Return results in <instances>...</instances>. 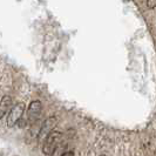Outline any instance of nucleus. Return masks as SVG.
Masks as SVG:
<instances>
[{
    "label": "nucleus",
    "instance_id": "obj_1",
    "mask_svg": "<svg viewBox=\"0 0 156 156\" xmlns=\"http://www.w3.org/2000/svg\"><path fill=\"white\" fill-rule=\"evenodd\" d=\"M61 140H62V134L60 133V132L53 130L44 141L42 153L46 154V155H53L55 153V150H56V148H58V146L60 144Z\"/></svg>",
    "mask_w": 156,
    "mask_h": 156
},
{
    "label": "nucleus",
    "instance_id": "obj_4",
    "mask_svg": "<svg viewBox=\"0 0 156 156\" xmlns=\"http://www.w3.org/2000/svg\"><path fill=\"white\" fill-rule=\"evenodd\" d=\"M41 112H42V105H41V102L39 100L32 101L30 107H28V120H30V122H31L32 125L35 123L40 119Z\"/></svg>",
    "mask_w": 156,
    "mask_h": 156
},
{
    "label": "nucleus",
    "instance_id": "obj_6",
    "mask_svg": "<svg viewBox=\"0 0 156 156\" xmlns=\"http://www.w3.org/2000/svg\"><path fill=\"white\" fill-rule=\"evenodd\" d=\"M156 6V0H148V7L153 8Z\"/></svg>",
    "mask_w": 156,
    "mask_h": 156
},
{
    "label": "nucleus",
    "instance_id": "obj_5",
    "mask_svg": "<svg viewBox=\"0 0 156 156\" xmlns=\"http://www.w3.org/2000/svg\"><path fill=\"white\" fill-rule=\"evenodd\" d=\"M12 105H13V100H12V98L8 96V95H5V96L0 100V120L11 110Z\"/></svg>",
    "mask_w": 156,
    "mask_h": 156
},
{
    "label": "nucleus",
    "instance_id": "obj_3",
    "mask_svg": "<svg viewBox=\"0 0 156 156\" xmlns=\"http://www.w3.org/2000/svg\"><path fill=\"white\" fill-rule=\"evenodd\" d=\"M58 123V119L55 116H49L46 121L44 122V125L41 127V129L39 130L38 134V140L39 141H45L47 136L54 130L55 126Z\"/></svg>",
    "mask_w": 156,
    "mask_h": 156
},
{
    "label": "nucleus",
    "instance_id": "obj_7",
    "mask_svg": "<svg viewBox=\"0 0 156 156\" xmlns=\"http://www.w3.org/2000/svg\"><path fill=\"white\" fill-rule=\"evenodd\" d=\"M73 151H68V153H63V155H73Z\"/></svg>",
    "mask_w": 156,
    "mask_h": 156
},
{
    "label": "nucleus",
    "instance_id": "obj_2",
    "mask_svg": "<svg viewBox=\"0 0 156 156\" xmlns=\"http://www.w3.org/2000/svg\"><path fill=\"white\" fill-rule=\"evenodd\" d=\"M23 112H25V103L23 102H19L16 103L14 107H12L9 110V114L7 116V126L11 127H14V126L21 120V117L23 115Z\"/></svg>",
    "mask_w": 156,
    "mask_h": 156
}]
</instances>
